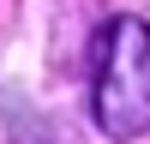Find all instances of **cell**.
<instances>
[{
  "instance_id": "obj_1",
  "label": "cell",
  "mask_w": 150,
  "mask_h": 144,
  "mask_svg": "<svg viewBox=\"0 0 150 144\" xmlns=\"http://www.w3.org/2000/svg\"><path fill=\"white\" fill-rule=\"evenodd\" d=\"M90 120L102 138L132 144L150 132V24L132 12L96 30L90 48Z\"/></svg>"
}]
</instances>
